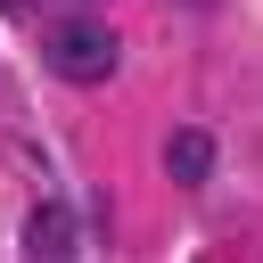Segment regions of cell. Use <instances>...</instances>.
Masks as SVG:
<instances>
[{"label": "cell", "mask_w": 263, "mask_h": 263, "mask_svg": "<svg viewBox=\"0 0 263 263\" xmlns=\"http://www.w3.org/2000/svg\"><path fill=\"white\" fill-rule=\"evenodd\" d=\"M41 49H49V66H58L66 82H82V90H99V82L123 66V41H115V25H107V16H90V8L58 16Z\"/></svg>", "instance_id": "obj_1"}, {"label": "cell", "mask_w": 263, "mask_h": 263, "mask_svg": "<svg viewBox=\"0 0 263 263\" xmlns=\"http://www.w3.org/2000/svg\"><path fill=\"white\" fill-rule=\"evenodd\" d=\"M25 8H33V0H0V16H25Z\"/></svg>", "instance_id": "obj_4"}, {"label": "cell", "mask_w": 263, "mask_h": 263, "mask_svg": "<svg viewBox=\"0 0 263 263\" xmlns=\"http://www.w3.org/2000/svg\"><path fill=\"white\" fill-rule=\"evenodd\" d=\"M82 247V230H74V205H33V222H25V255H74Z\"/></svg>", "instance_id": "obj_3"}, {"label": "cell", "mask_w": 263, "mask_h": 263, "mask_svg": "<svg viewBox=\"0 0 263 263\" xmlns=\"http://www.w3.org/2000/svg\"><path fill=\"white\" fill-rule=\"evenodd\" d=\"M205 173H214V132H205V123H181V132L164 140V181L197 189Z\"/></svg>", "instance_id": "obj_2"}]
</instances>
